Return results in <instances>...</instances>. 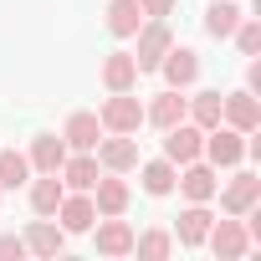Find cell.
Listing matches in <instances>:
<instances>
[{
    "mask_svg": "<svg viewBox=\"0 0 261 261\" xmlns=\"http://www.w3.org/2000/svg\"><path fill=\"white\" fill-rule=\"evenodd\" d=\"M205 164H215V169H230V164H241L246 159V134H236L230 123H215V128H205Z\"/></svg>",
    "mask_w": 261,
    "mask_h": 261,
    "instance_id": "obj_1",
    "label": "cell"
},
{
    "mask_svg": "<svg viewBox=\"0 0 261 261\" xmlns=\"http://www.w3.org/2000/svg\"><path fill=\"white\" fill-rule=\"evenodd\" d=\"M97 123H102V134H139V123H144V102H139L134 92H113V97L102 102Z\"/></svg>",
    "mask_w": 261,
    "mask_h": 261,
    "instance_id": "obj_2",
    "label": "cell"
},
{
    "mask_svg": "<svg viewBox=\"0 0 261 261\" xmlns=\"http://www.w3.org/2000/svg\"><path fill=\"white\" fill-rule=\"evenodd\" d=\"M134 36H139V51H134L139 72H159L164 51L174 46V31H169V21H144V26H139Z\"/></svg>",
    "mask_w": 261,
    "mask_h": 261,
    "instance_id": "obj_3",
    "label": "cell"
},
{
    "mask_svg": "<svg viewBox=\"0 0 261 261\" xmlns=\"http://www.w3.org/2000/svg\"><path fill=\"white\" fill-rule=\"evenodd\" d=\"M205 246H210L220 261H236V256H246V251H251V236H246L241 215H230V220H210V230H205Z\"/></svg>",
    "mask_w": 261,
    "mask_h": 261,
    "instance_id": "obj_4",
    "label": "cell"
},
{
    "mask_svg": "<svg viewBox=\"0 0 261 261\" xmlns=\"http://www.w3.org/2000/svg\"><path fill=\"white\" fill-rule=\"evenodd\" d=\"M97 164L108 169V174H128V169H139V144H134V134H108V139H97Z\"/></svg>",
    "mask_w": 261,
    "mask_h": 261,
    "instance_id": "obj_5",
    "label": "cell"
},
{
    "mask_svg": "<svg viewBox=\"0 0 261 261\" xmlns=\"http://www.w3.org/2000/svg\"><path fill=\"white\" fill-rule=\"evenodd\" d=\"M220 123H230L236 134H256V128H261L256 92H251V87H241V92H225V97H220Z\"/></svg>",
    "mask_w": 261,
    "mask_h": 261,
    "instance_id": "obj_6",
    "label": "cell"
},
{
    "mask_svg": "<svg viewBox=\"0 0 261 261\" xmlns=\"http://www.w3.org/2000/svg\"><path fill=\"white\" fill-rule=\"evenodd\" d=\"M174 190H185V200H200V205H210V200H215V190H220V179H215V164H205V159H190V164H179V179H174Z\"/></svg>",
    "mask_w": 261,
    "mask_h": 261,
    "instance_id": "obj_7",
    "label": "cell"
},
{
    "mask_svg": "<svg viewBox=\"0 0 261 261\" xmlns=\"http://www.w3.org/2000/svg\"><path fill=\"white\" fill-rule=\"evenodd\" d=\"M200 149H205V128H195L190 118L164 128V159L169 164H190V159H200Z\"/></svg>",
    "mask_w": 261,
    "mask_h": 261,
    "instance_id": "obj_8",
    "label": "cell"
},
{
    "mask_svg": "<svg viewBox=\"0 0 261 261\" xmlns=\"http://www.w3.org/2000/svg\"><path fill=\"white\" fill-rule=\"evenodd\" d=\"M92 241H97V256H128L134 251V225H128L123 215H97L92 220Z\"/></svg>",
    "mask_w": 261,
    "mask_h": 261,
    "instance_id": "obj_9",
    "label": "cell"
},
{
    "mask_svg": "<svg viewBox=\"0 0 261 261\" xmlns=\"http://www.w3.org/2000/svg\"><path fill=\"white\" fill-rule=\"evenodd\" d=\"M190 118V97H185V87H164L149 108H144V123H154L159 134L164 128H174V123H185Z\"/></svg>",
    "mask_w": 261,
    "mask_h": 261,
    "instance_id": "obj_10",
    "label": "cell"
},
{
    "mask_svg": "<svg viewBox=\"0 0 261 261\" xmlns=\"http://www.w3.org/2000/svg\"><path fill=\"white\" fill-rule=\"evenodd\" d=\"M57 220H62V230H67V236L92 230V220H97L92 195H87V190H67V195H62V205H57Z\"/></svg>",
    "mask_w": 261,
    "mask_h": 261,
    "instance_id": "obj_11",
    "label": "cell"
},
{
    "mask_svg": "<svg viewBox=\"0 0 261 261\" xmlns=\"http://www.w3.org/2000/svg\"><path fill=\"white\" fill-rule=\"evenodd\" d=\"M159 72H164L169 87H195V77H200V51H195V46H169L164 62H159Z\"/></svg>",
    "mask_w": 261,
    "mask_h": 261,
    "instance_id": "obj_12",
    "label": "cell"
},
{
    "mask_svg": "<svg viewBox=\"0 0 261 261\" xmlns=\"http://www.w3.org/2000/svg\"><path fill=\"white\" fill-rule=\"evenodd\" d=\"M102 87H108V92H134V87H139V62H134V51H108V57H102Z\"/></svg>",
    "mask_w": 261,
    "mask_h": 261,
    "instance_id": "obj_13",
    "label": "cell"
},
{
    "mask_svg": "<svg viewBox=\"0 0 261 261\" xmlns=\"http://www.w3.org/2000/svg\"><path fill=\"white\" fill-rule=\"evenodd\" d=\"M97 139H102L97 113H72V118H67V128H62V144H67L72 154H92V149H97Z\"/></svg>",
    "mask_w": 261,
    "mask_h": 261,
    "instance_id": "obj_14",
    "label": "cell"
},
{
    "mask_svg": "<svg viewBox=\"0 0 261 261\" xmlns=\"http://www.w3.org/2000/svg\"><path fill=\"white\" fill-rule=\"evenodd\" d=\"M87 195H92L97 215H123V210H128V200H134V195H128V185H123L118 174H108V169L97 174V185H92Z\"/></svg>",
    "mask_w": 261,
    "mask_h": 261,
    "instance_id": "obj_15",
    "label": "cell"
},
{
    "mask_svg": "<svg viewBox=\"0 0 261 261\" xmlns=\"http://www.w3.org/2000/svg\"><path fill=\"white\" fill-rule=\"evenodd\" d=\"M67 154H72V149L62 144V134H36L26 159H31V169H36V174H57V169L67 164Z\"/></svg>",
    "mask_w": 261,
    "mask_h": 261,
    "instance_id": "obj_16",
    "label": "cell"
},
{
    "mask_svg": "<svg viewBox=\"0 0 261 261\" xmlns=\"http://www.w3.org/2000/svg\"><path fill=\"white\" fill-rule=\"evenodd\" d=\"M21 241H26V256H62L67 230H62V225H51V215H41V220H31V230H26Z\"/></svg>",
    "mask_w": 261,
    "mask_h": 261,
    "instance_id": "obj_17",
    "label": "cell"
},
{
    "mask_svg": "<svg viewBox=\"0 0 261 261\" xmlns=\"http://www.w3.org/2000/svg\"><path fill=\"white\" fill-rule=\"evenodd\" d=\"M256 200H261V179H256V174H236V179L220 190V210H225V215H246Z\"/></svg>",
    "mask_w": 261,
    "mask_h": 261,
    "instance_id": "obj_18",
    "label": "cell"
},
{
    "mask_svg": "<svg viewBox=\"0 0 261 261\" xmlns=\"http://www.w3.org/2000/svg\"><path fill=\"white\" fill-rule=\"evenodd\" d=\"M57 174H62L67 190H92L97 174H102V164H97V154H67V164H62Z\"/></svg>",
    "mask_w": 261,
    "mask_h": 261,
    "instance_id": "obj_19",
    "label": "cell"
},
{
    "mask_svg": "<svg viewBox=\"0 0 261 261\" xmlns=\"http://www.w3.org/2000/svg\"><path fill=\"white\" fill-rule=\"evenodd\" d=\"M26 185H31V210H36V215H57V205H62V195H67L62 174H41V179H26Z\"/></svg>",
    "mask_w": 261,
    "mask_h": 261,
    "instance_id": "obj_20",
    "label": "cell"
},
{
    "mask_svg": "<svg viewBox=\"0 0 261 261\" xmlns=\"http://www.w3.org/2000/svg\"><path fill=\"white\" fill-rule=\"evenodd\" d=\"M210 210L200 205V200H190V210H179V225H174V236L185 241V246H205V230H210Z\"/></svg>",
    "mask_w": 261,
    "mask_h": 261,
    "instance_id": "obj_21",
    "label": "cell"
},
{
    "mask_svg": "<svg viewBox=\"0 0 261 261\" xmlns=\"http://www.w3.org/2000/svg\"><path fill=\"white\" fill-rule=\"evenodd\" d=\"M241 16H246V11L236 6V0H210V11H205V31H210L215 41H225V36L241 26Z\"/></svg>",
    "mask_w": 261,
    "mask_h": 261,
    "instance_id": "obj_22",
    "label": "cell"
},
{
    "mask_svg": "<svg viewBox=\"0 0 261 261\" xmlns=\"http://www.w3.org/2000/svg\"><path fill=\"white\" fill-rule=\"evenodd\" d=\"M139 179H144V190H149V195H174L179 164H169V159H149V164H139Z\"/></svg>",
    "mask_w": 261,
    "mask_h": 261,
    "instance_id": "obj_23",
    "label": "cell"
},
{
    "mask_svg": "<svg viewBox=\"0 0 261 261\" xmlns=\"http://www.w3.org/2000/svg\"><path fill=\"white\" fill-rule=\"evenodd\" d=\"M139 26H144L139 0H108V31H113V36H134Z\"/></svg>",
    "mask_w": 261,
    "mask_h": 261,
    "instance_id": "obj_24",
    "label": "cell"
},
{
    "mask_svg": "<svg viewBox=\"0 0 261 261\" xmlns=\"http://www.w3.org/2000/svg\"><path fill=\"white\" fill-rule=\"evenodd\" d=\"M31 179V159L16 149H0V190H21Z\"/></svg>",
    "mask_w": 261,
    "mask_h": 261,
    "instance_id": "obj_25",
    "label": "cell"
},
{
    "mask_svg": "<svg viewBox=\"0 0 261 261\" xmlns=\"http://www.w3.org/2000/svg\"><path fill=\"white\" fill-rule=\"evenodd\" d=\"M190 123L195 128H215L220 123V92H195L190 97Z\"/></svg>",
    "mask_w": 261,
    "mask_h": 261,
    "instance_id": "obj_26",
    "label": "cell"
},
{
    "mask_svg": "<svg viewBox=\"0 0 261 261\" xmlns=\"http://www.w3.org/2000/svg\"><path fill=\"white\" fill-rule=\"evenodd\" d=\"M134 251H139L144 261H164V256L174 251V236H169V230H144V236H134Z\"/></svg>",
    "mask_w": 261,
    "mask_h": 261,
    "instance_id": "obj_27",
    "label": "cell"
},
{
    "mask_svg": "<svg viewBox=\"0 0 261 261\" xmlns=\"http://www.w3.org/2000/svg\"><path fill=\"white\" fill-rule=\"evenodd\" d=\"M230 36H236V46H241L246 57H256V51H261V26H256V16H241V26H236Z\"/></svg>",
    "mask_w": 261,
    "mask_h": 261,
    "instance_id": "obj_28",
    "label": "cell"
},
{
    "mask_svg": "<svg viewBox=\"0 0 261 261\" xmlns=\"http://www.w3.org/2000/svg\"><path fill=\"white\" fill-rule=\"evenodd\" d=\"M139 11H144V21H164L174 11V0H139Z\"/></svg>",
    "mask_w": 261,
    "mask_h": 261,
    "instance_id": "obj_29",
    "label": "cell"
},
{
    "mask_svg": "<svg viewBox=\"0 0 261 261\" xmlns=\"http://www.w3.org/2000/svg\"><path fill=\"white\" fill-rule=\"evenodd\" d=\"M26 256V241L21 236H0V261H21Z\"/></svg>",
    "mask_w": 261,
    "mask_h": 261,
    "instance_id": "obj_30",
    "label": "cell"
},
{
    "mask_svg": "<svg viewBox=\"0 0 261 261\" xmlns=\"http://www.w3.org/2000/svg\"><path fill=\"white\" fill-rule=\"evenodd\" d=\"M0 195H6V190H0Z\"/></svg>",
    "mask_w": 261,
    "mask_h": 261,
    "instance_id": "obj_31",
    "label": "cell"
}]
</instances>
